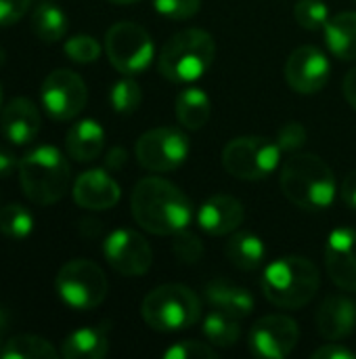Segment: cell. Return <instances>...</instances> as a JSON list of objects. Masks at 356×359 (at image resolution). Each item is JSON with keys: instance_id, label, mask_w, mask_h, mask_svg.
Segmentation results:
<instances>
[{"instance_id": "cell-1", "label": "cell", "mask_w": 356, "mask_h": 359, "mask_svg": "<svg viewBox=\"0 0 356 359\" xmlns=\"http://www.w3.org/2000/svg\"><path fill=\"white\" fill-rule=\"evenodd\" d=\"M132 217L138 227L153 236H174L191 223V200L168 179H141L130 198Z\"/></svg>"}, {"instance_id": "cell-2", "label": "cell", "mask_w": 356, "mask_h": 359, "mask_svg": "<svg viewBox=\"0 0 356 359\" xmlns=\"http://www.w3.org/2000/svg\"><path fill=\"white\" fill-rule=\"evenodd\" d=\"M281 191L302 210H325L336 198V179L319 156L296 154L281 168Z\"/></svg>"}, {"instance_id": "cell-3", "label": "cell", "mask_w": 356, "mask_h": 359, "mask_svg": "<svg viewBox=\"0 0 356 359\" xmlns=\"http://www.w3.org/2000/svg\"><path fill=\"white\" fill-rule=\"evenodd\" d=\"M260 286L273 305L281 309H300L317 297L321 276L313 261L290 255L266 265Z\"/></svg>"}, {"instance_id": "cell-4", "label": "cell", "mask_w": 356, "mask_h": 359, "mask_svg": "<svg viewBox=\"0 0 356 359\" xmlns=\"http://www.w3.org/2000/svg\"><path fill=\"white\" fill-rule=\"evenodd\" d=\"M19 183L25 198L38 206L57 204L71 185L67 158L52 145H40L19 160Z\"/></svg>"}, {"instance_id": "cell-5", "label": "cell", "mask_w": 356, "mask_h": 359, "mask_svg": "<svg viewBox=\"0 0 356 359\" xmlns=\"http://www.w3.org/2000/svg\"><path fill=\"white\" fill-rule=\"evenodd\" d=\"M214 55L216 42L212 34L201 27H187L176 32L164 44L157 67L166 80L174 84H189L210 69Z\"/></svg>"}, {"instance_id": "cell-6", "label": "cell", "mask_w": 356, "mask_h": 359, "mask_svg": "<svg viewBox=\"0 0 356 359\" xmlns=\"http://www.w3.org/2000/svg\"><path fill=\"white\" fill-rule=\"evenodd\" d=\"M141 316L145 324L157 332H178L199 322L201 301L189 286L164 284L145 297Z\"/></svg>"}, {"instance_id": "cell-7", "label": "cell", "mask_w": 356, "mask_h": 359, "mask_svg": "<svg viewBox=\"0 0 356 359\" xmlns=\"http://www.w3.org/2000/svg\"><path fill=\"white\" fill-rule=\"evenodd\" d=\"M281 147L266 137L248 135L231 139L222 149V166L229 175L243 181H262L277 170Z\"/></svg>"}, {"instance_id": "cell-8", "label": "cell", "mask_w": 356, "mask_h": 359, "mask_svg": "<svg viewBox=\"0 0 356 359\" xmlns=\"http://www.w3.org/2000/svg\"><path fill=\"white\" fill-rule=\"evenodd\" d=\"M107 288L109 284L103 269L88 259H73L65 263L55 280L59 299L76 311H90L99 307L107 297Z\"/></svg>"}, {"instance_id": "cell-9", "label": "cell", "mask_w": 356, "mask_h": 359, "mask_svg": "<svg viewBox=\"0 0 356 359\" xmlns=\"http://www.w3.org/2000/svg\"><path fill=\"white\" fill-rule=\"evenodd\" d=\"M105 53L120 74L134 76L151 65L155 46L143 25L134 21H118L105 34Z\"/></svg>"}, {"instance_id": "cell-10", "label": "cell", "mask_w": 356, "mask_h": 359, "mask_svg": "<svg viewBox=\"0 0 356 359\" xmlns=\"http://www.w3.org/2000/svg\"><path fill=\"white\" fill-rule=\"evenodd\" d=\"M136 162L149 172H168L178 168L189 156V139L172 126L151 128L134 145Z\"/></svg>"}, {"instance_id": "cell-11", "label": "cell", "mask_w": 356, "mask_h": 359, "mask_svg": "<svg viewBox=\"0 0 356 359\" xmlns=\"http://www.w3.org/2000/svg\"><path fill=\"white\" fill-rule=\"evenodd\" d=\"M40 99L46 114L52 120L67 122L73 120L86 107L88 88L80 74L61 67V69H52L44 78Z\"/></svg>"}, {"instance_id": "cell-12", "label": "cell", "mask_w": 356, "mask_h": 359, "mask_svg": "<svg viewBox=\"0 0 356 359\" xmlns=\"http://www.w3.org/2000/svg\"><path fill=\"white\" fill-rule=\"evenodd\" d=\"M103 255L113 271L126 278H141L153 263L149 242L134 229H115L103 244Z\"/></svg>"}, {"instance_id": "cell-13", "label": "cell", "mask_w": 356, "mask_h": 359, "mask_svg": "<svg viewBox=\"0 0 356 359\" xmlns=\"http://www.w3.org/2000/svg\"><path fill=\"white\" fill-rule=\"evenodd\" d=\"M300 339L296 320L287 316H264L250 330V353L260 359H283L292 355Z\"/></svg>"}, {"instance_id": "cell-14", "label": "cell", "mask_w": 356, "mask_h": 359, "mask_svg": "<svg viewBox=\"0 0 356 359\" xmlns=\"http://www.w3.org/2000/svg\"><path fill=\"white\" fill-rule=\"evenodd\" d=\"M332 74L327 55L317 46H298L285 61V80L300 95H315L325 88Z\"/></svg>"}, {"instance_id": "cell-15", "label": "cell", "mask_w": 356, "mask_h": 359, "mask_svg": "<svg viewBox=\"0 0 356 359\" xmlns=\"http://www.w3.org/2000/svg\"><path fill=\"white\" fill-rule=\"evenodd\" d=\"M325 269L338 288L356 292V229L332 231L325 246Z\"/></svg>"}, {"instance_id": "cell-16", "label": "cell", "mask_w": 356, "mask_h": 359, "mask_svg": "<svg viewBox=\"0 0 356 359\" xmlns=\"http://www.w3.org/2000/svg\"><path fill=\"white\" fill-rule=\"evenodd\" d=\"M71 196L73 202L80 208L86 210H109L113 208L120 198H122V189L118 185V181L103 168H92L82 172L71 187Z\"/></svg>"}, {"instance_id": "cell-17", "label": "cell", "mask_w": 356, "mask_h": 359, "mask_svg": "<svg viewBox=\"0 0 356 359\" xmlns=\"http://www.w3.org/2000/svg\"><path fill=\"white\" fill-rule=\"evenodd\" d=\"M245 219L243 204L229 194H216L208 198L197 210V225L210 236H231Z\"/></svg>"}, {"instance_id": "cell-18", "label": "cell", "mask_w": 356, "mask_h": 359, "mask_svg": "<svg viewBox=\"0 0 356 359\" xmlns=\"http://www.w3.org/2000/svg\"><path fill=\"white\" fill-rule=\"evenodd\" d=\"M40 126H42V116L31 99L15 97L4 105L0 116V128L6 141L15 145H27L38 137Z\"/></svg>"}, {"instance_id": "cell-19", "label": "cell", "mask_w": 356, "mask_h": 359, "mask_svg": "<svg viewBox=\"0 0 356 359\" xmlns=\"http://www.w3.org/2000/svg\"><path fill=\"white\" fill-rule=\"evenodd\" d=\"M356 328V305L340 294H329L317 311V330L327 341H342Z\"/></svg>"}, {"instance_id": "cell-20", "label": "cell", "mask_w": 356, "mask_h": 359, "mask_svg": "<svg viewBox=\"0 0 356 359\" xmlns=\"http://www.w3.org/2000/svg\"><path fill=\"white\" fill-rule=\"evenodd\" d=\"M204 297L212 309H218L235 320H243L254 311V297L248 288L225 280H212L204 288Z\"/></svg>"}, {"instance_id": "cell-21", "label": "cell", "mask_w": 356, "mask_h": 359, "mask_svg": "<svg viewBox=\"0 0 356 359\" xmlns=\"http://www.w3.org/2000/svg\"><path fill=\"white\" fill-rule=\"evenodd\" d=\"M105 147V130L97 120H80L65 135V151L71 160L86 164L101 156Z\"/></svg>"}, {"instance_id": "cell-22", "label": "cell", "mask_w": 356, "mask_h": 359, "mask_svg": "<svg viewBox=\"0 0 356 359\" xmlns=\"http://www.w3.org/2000/svg\"><path fill=\"white\" fill-rule=\"evenodd\" d=\"M325 42L334 57L342 61H355L356 59V13L346 11L336 17H329V21L323 27Z\"/></svg>"}, {"instance_id": "cell-23", "label": "cell", "mask_w": 356, "mask_h": 359, "mask_svg": "<svg viewBox=\"0 0 356 359\" xmlns=\"http://www.w3.org/2000/svg\"><path fill=\"white\" fill-rule=\"evenodd\" d=\"M225 255L233 267H237L241 271H254L264 263L266 246L256 233L235 231V233H231V238L225 246Z\"/></svg>"}, {"instance_id": "cell-24", "label": "cell", "mask_w": 356, "mask_h": 359, "mask_svg": "<svg viewBox=\"0 0 356 359\" xmlns=\"http://www.w3.org/2000/svg\"><path fill=\"white\" fill-rule=\"evenodd\" d=\"M107 351V328H80L61 345V355L65 359H103Z\"/></svg>"}, {"instance_id": "cell-25", "label": "cell", "mask_w": 356, "mask_h": 359, "mask_svg": "<svg viewBox=\"0 0 356 359\" xmlns=\"http://www.w3.org/2000/svg\"><path fill=\"white\" fill-rule=\"evenodd\" d=\"M212 114L210 97L201 88H185L176 97V118L187 130H199L208 124Z\"/></svg>"}, {"instance_id": "cell-26", "label": "cell", "mask_w": 356, "mask_h": 359, "mask_svg": "<svg viewBox=\"0 0 356 359\" xmlns=\"http://www.w3.org/2000/svg\"><path fill=\"white\" fill-rule=\"evenodd\" d=\"M31 32L36 34V38H40L46 44L59 42L65 32H67V17L65 13L52 4V2H42L34 8L31 13Z\"/></svg>"}, {"instance_id": "cell-27", "label": "cell", "mask_w": 356, "mask_h": 359, "mask_svg": "<svg viewBox=\"0 0 356 359\" xmlns=\"http://www.w3.org/2000/svg\"><path fill=\"white\" fill-rule=\"evenodd\" d=\"M2 359H55L59 351L42 337L36 334H17L8 339L0 351Z\"/></svg>"}, {"instance_id": "cell-28", "label": "cell", "mask_w": 356, "mask_h": 359, "mask_svg": "<svg viewBox=\"0 0 356 359\" xmlns=\"http://www.w3.org/2000/svg\"><path fill=\"white\" fill-rule=\"evenodd\" d=\"M201 332L206 337V341L214 347H222V349H229L233 347L239 337H241V330L237 326V320L218 311V309H212L206 318H204V324H201Z\"/></svg>"}, {"instance_id": "cell-29", "label": "cell", "mask_w": 356, "mask_h": 359, "mask_svg": "<svg viewBox=\"0 0 356 359\" xmlns=\"http://www.w3.org/2000/svg\"><path fill=\"white\" fill-rule=\"evenodd\" d=\"M34 229V217L23 204H8L0 208V233L8 240H25Z\"/></svg>"}, {"instance_id": "cell-30", "label": "cell", "mask_w": 356, "mask_h": 359, "mask_svg": "<svg viewBox=\"0 0 356 359\" xmlns=\"http://www.w3.org/2000/svg\"><path fill=\"white\" fill-rule=\"evenodd\" d=\"M109 101H111V107L118 111V114H132L141 107V101H143V90L138 86L136 80H132L130 76L118 80L109 93Z\"/></svg>"}, {"instance_id": "cell-31", "label": "cell", "mask_w": 356, "mask_h": 359, "mask_svg": "<svg viewBox=\"0 0 356 359\" xmlns=\"http://www.w3.org/2000/svg\"><path fill=\"white\" fill-rule=\"evenodd\" d=\"M294 17L304 29L317 32L329 21V8L323 0H298L294 6Z\"/></svg>"}, {"instance_id": "cell-32", "label": "cell", "mask_w": 356, "mask_h": 359, "mask_svg": "<svg viewBox=\"0 0 356 359\" xmlns=\"http://www.w3.org/2000/svg\"><path fill=\"white\" fill-rule=\"evenodd\" d=\"M63 50L73 63H92L101 57V44L88 34H78L65 40Z\"/></svg>"}, {"instance_id": "cell-33", "label": "cell", "mask_w": 356, "mask_h": 359, "mask_svg": "<svg viewBox=\"0 0 356 359\" xmlns=\"http://www.w3.org/2000/svg\"><path fill=\"white\" fill-rule=\"evenodd\" d=\"M172 252H174V257H176L180 263L195 265V263H199V261L204 259L206 248H204V242H201L195 233H191V231L183 229V231L174 233V240H172Z\"/></svg>"}, {"instance_id": "cell-34", "label": "cell", "mask_w": 356, "mask_h": 359, "mask_svg": "<svg viewBox=\"0 0 356 359\" xmlns=\"http://www.w3.org/2000/svg\"><path fill=\"white\" fill-rule=\"evenodd\" d=\"M153 6L159 15L174 21H183L199 13L201 0H153Z\"/></svg>"}, {"instance_id": "cell-35", "label": "cell", "mask_w": 356, "mask_h": 359, "mask_svg": "<svg viewBox=\"0 0 356 359\" xmlns=\"http://www.w3.org/2000/svg\"><path fill=\"white\" fill-rule=\"evenodd\" d=\"M166 359H214L216 351L210 347V343H199V341H178L176 345L168 347Z\"/></svg>"}, {"instance_id": "cell-36", "label": "cell", "mask_w": 356, "mask_h": 359, "mask_svg": "<svg viewBox=\"0 0 356 359\" xmlns=\"http://www.w3.org/2000/svg\"><path fill=\"white\" fill-rule=\"evenodd\" d=\"M277 143H279L281 151H296L306 143V128L300 122H287L279 130Z\"/></svg>"}, {"instance_id": "cell-37", "label": "cell", "mask_w": 356, "mask_h": 359, "mask_svg": "<svg viewBox=\"0 0 356 359\" xmlns=\"http://www.w3.org/2000/svg\"><path fill=\"white\" fill-rule=\"evenodd\" d=\"M31 6V0H0V27L15 25L27 8Z\"/></svg>"}, {"instance_id": "cell-38", "label": "cell", "mask_w": 356, "mask_h": 359, "mask_svg": "<svg viewBox=\"0 0 356 359\" xmlns=\"http://www.w3.org/2000/svg\"><path fill=\"white\" fill-rule=\"evenodd\" d=\"M355 358V351H350L348 347L340 345L338 341H329L327 345L319 347L315 353H313V359H353Z\"/></svg>"}, {"instance_id": "cell-39", "label": "cell", "mask_w": 356, "mask_h": 359, "mask_svg": "<svg viewBox=\"0 0 356 359\" xmlns=\"http://www.w3.org/2000/svg\"><path fill=\"white\" fill-rule=\"evenodd\" d=\"M340 194H342V200H344L350 208H355L356 210V170L346 175V179L342 181Z\"/></svg>"}, {"instance_id": "cell-40", "label": "cell", "mask_w": 356, "mask_h": 359, "mask_svg": "<svg viewBox=\"0 0 356 359\" xmlns=\"http://www.w3.org/2000/svg\"><path fill=\"white\" fill-rule=\"evenodd\" d=\"M15 166H19V162H17L15 154H13L10 149H6V147H2V145H0V179L8 177V175L13 172V168H15Z\"/></svg>"}, {"instance_id": "cell-41", "label": "cell", "mask_w": 356, "mask_h": 359, "mask_svg": "<svg viewBox=\"0 0 356 359\" xmlns=\"http://www.w3.org/2000/svg\"><path fill=\"white\" fill-rule=\"evenodd\" d=\"M342 90H344L346 101L350 103V107L356 111V67H353V69L346 74V78H344V82H342Z\"/></svg>"}, {"instance_id": "cell-42", "label": "cell", "mask_w": 356, "mask_h": 359, "mask_svg": "<svg viewBox=\"0 0 356 359\" xmlns=\"http://www.w3.org/2000/svg\"><path fill=\"white\" fill-rule=\"evenodd\" d=\"M126 151L122 149V147H113V149H109L107 151V158H105V166L109 168V170H120V168H124V164H126Z\"/></svg>"}, {"instance_id": "cell-43", "label": "cell", "mask_w": 356, "mask_h": 359, "mask_svg": "<svg viewBox=\"0 0 356 359\" xmlns=\"http://www.w3.org/2000/svg\"><path fill=\"white\" fill-rule=\"evenodd\" d=\"M6 326H8V311H6V307L0 305V351H2V347H4V343H6V341H2Z\"/></svg>"}, {"instance_id": "cell-44", "label": "cell", "mask_w": 356, "mask_h": 359, "mask_svg": "<svg viewBox=\"0 0 356 359\" xmlns=\"http://www.w3.org/2000/svg\"><path fill=\"white\" fill-rule=\"evenodd\" d=\"M107 2H113V4H134L138 0H107Z\"/></svg>"}, {"instance_id": "cell-45", "label": "cell", "mask_w": 356, "mask_h": 359, "mask_svg": "<svg viewBox=\"0 0 356 359\" xmlns=\"http://www.w3.org/2000/svg\"><path fill=\"white\" fill-rule=\"evenodd\" d=\"M4 57H6V55H4V50H2V46H0V65L4 63Z\"/></svg>"}, {"instance_id": "cell-46", "label": "cell", "mask_w": 356, "mask_h": 359, "mask_svg": "<svg viewBox=\"0 0 356 359\" xmlns=\"http://www.w3.org/2000/svg\"><path fill=\"white\" fill-rule=\"evenodd\" d=\"M0 105H2V90H0Z\"/></svg>"}]
</instances>
